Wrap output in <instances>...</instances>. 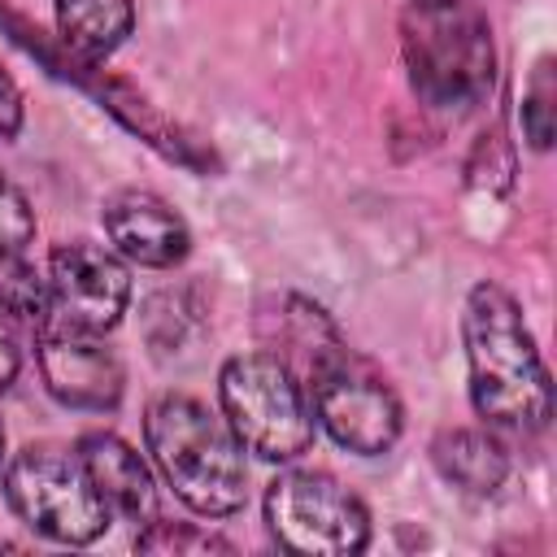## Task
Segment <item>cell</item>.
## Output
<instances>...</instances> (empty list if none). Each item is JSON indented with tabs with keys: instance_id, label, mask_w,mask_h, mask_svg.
Masks as SVG:
<instances>
[{
	"instance_id": "1",
	"label": "cell",
	"mask_w": 557,
	"mask_h": 557,
	"mask_svg": "<svg viewBox=\"0 0 557 557\" xmlns=\"http://www.w3.org/2000/svg\"><path fill=\"white\" fill-rule=\"evenodd\" d=\"M461 335L474 413L505 431H544L553 413V387L518 300L496 283L470 287Z\"/></svg>"
},
{
	"instance_id": "2",
	"label": "cell",
	"mask_w": 557,
	"mask_h": 557,
	"mask_svg": "<svg viewBox=\"0 0 557 557\" xmlns=\"http://www.w3.org/2000/svg\"><path fill=\"white\" fill-rule=\"evenodd\" d=\"M148 453L174 496L205 518H226L248 500L244 444L209 405L191 396H157L144 418Z\"/></svg>"
},
{
	"instance_id": "3",
	"label": "cell",
	"mask_w": 557,
	"mask_h": 557,
	"mask_svg": "<svg viewBox=\"0 0 557 557\" xmlns=\"http://www.w3.org/2000/svg\"><path fill=\"white\" fill-rule=\"evenodd\" d=\"M405 65L426 109H470L492 91L496 52L474 0H409Z\"/></svg>"
},
{
	"instance_id": "4",
	"label": "cell",
	"mask_w": 557,
	"mask_h": 557,
	"mask_svg": "<svg viewBox=\"0 0 557 557\" xmlns=\"http://www.w3.org/2000/svg\"><path fill=\"white\" fill-rule=\"evenodd\" d=\"M222 418L265 461H296L313 444V413L292 366L270 352H239L218 374Z\"/></svg>"
},
{
	"instance_id": "5",
	"label": "cell",
	"mask_w": 557,
	"mask_h": 557,
	"mask_svg": "<svg viewBox=\"0 0 557 557\" xmlns=\"http://www.w3.org/2000/svg\"><path fill=\"white\" fill-rule=\"evenodd\" d=\"M4 496L13 513L52 544H91L109 527V509L78 453L52 444H30L4 466Z\"/></svg>"
},
{
	"instance_id": "6",
	"label": "cell",
	"mask_w": 557,
	"mask_h": 557,
	"mask_svg": "<svg viewBox=\"0 0 557 557\" xmlns=\"http://www.w3.org/2000/svg\"><path fill=\"white\" fill-rule=\"evenodd\" d=\"M309 387H313V413L326 426V435L357 453L379 457L400 440V400L387 387V379L366 366L357 352H348L339 339L322 344L309 357Z\"/></svg>"
},
{
	"instance_id": "7",
	"label": "cell",
	"mask_w": 557,
	"mask_h": 557,
	"mask_svg": "<svg viewBox=\"0 0 557 557\" xmlns=\"http://www.w3.org/2000/svg\"><path fill=\"white\" fill-rule=\"evenodd\" d=\"M265 522L278 548L300 557H348L370 544V513L326 470H287L265 487Z\"/></svg>"
},
{
	"instance_id": "8",
	"label": "cell",
	"mask_w": 557,
	"mask_h": 557,
	"mask_svg": "<svg viewBox=\"0 0 557 557\" xmlns=\"http://www.w3.org/2000/svg\"><path fill=\"white\" fill-rule=\"evenodd\" d=\"M131 305L126 261L104 244H61L48 257V322L104 335L122 322Z\"/></svg>"
},
{
	"instance_id": "9",
	"label": "cell",
	"mask_w": 557,
	"mask_h": 557,
	"mask_svg": "<svg viewBox=\"0 0 557 557\" xmlns=\"http://www.w3.org/2000/svg\"><path fill=\"white\" fill-rule=\"evenodd\" d=\"M35 339H39V374L61 405L104 413L122 400L126 374L100 335L44 322V326H35Z\"/></svg>"
},
{
	"instance_id": "10",
	"label": "cell",
	"mask_w": 557,
	"mask_h": 557,
	"mask_svg": "<svg viewBox=\"0 0 557 557\" xmlns=\"http://www.w3.org/2000/svg\"><path fill=\"white\" fill-rule=\"evenodd\" d=\"M104 235L117 257L148 270H170L191 252V231L183 213L144 187H126L104 205Z\"/></svg>"
},
{
	"instance_id": "11",
	"label": "cell",
	"mask_w": 557,
	"mask_h": 557,
	"mask_svg": "<svg viewBox=\"0 0 557 557\" xmlns=\"http://www.w3.org/2000/svg\"><path fill=\"white\" fill-rule=\"evenodd\" d=\"M78 461L91 479V487L100 492L109 518H126V522H152L157 518V483L148 461L113 431H91L78 440Z\"/></svg>"
},
{
	"instance_id": "12",
	"label": "cell",
	"mask_w": 557,
	"mask_h": 557,
	"mask_svg": "<svg viewBox=\"0 0 557 557\" xmlns=\"http://www.w3.org/2000/svg\"><path fill=\"white\" fill-rule=\"evenodd\" d=\"M431 461L466 496H492L509 479V453H505V444L492 431H479V426L440 431L435 444H431Z\"/></svg>"
},
{
	"instance_id": "13",
	"label": "cell",
	"mask_w": 557,
	"mask_h": 557,
	"mask_svg": "<svg viewBox=\"0 0 557 557\" xmlns=\"http://www.w3.org/2000/svg\"><path fill=\"white\" fill-rule=\"evenodd\" d=\"M57 30L83 61H104L135 26L131 0H52Z\"/></svg>"
},
{
	"instance_id": "14",
	"label": "cell",
	"mask_w": 557,
	"mask_h": 557,
	"mask_svg": "<svg viewBox=\"0 0 557 557\" xmlns=\"http://www.w3.org/2000/svg\"><path fill=\"white\" fill-rule=\"evenodd\" d=\"M0 318L26 322L30 331L48 322V274H39L26 252H0Z\"/></svg>"
},
{
	"instance_id": "15",
	"label": "cell",
	"mask_w": 557,
	"mask_h": 557,
	"mask_svg": "<svg viewBox=\"0 0 557 557\" xmlns=\"http://www.w3.org/2000/svg\"><path fill=\"white\" fill-rule=\"evenodd\" d=\"M135 548L139 553H231V544L196 522H165V518H152L139 535H135Z\"/></svg>"
},
{
	"instance_id": "16",
	"label": "cell",
	"mask_w": 557,
	"mask_h": 557,
	"mask_svg": "<svg viewBox=\"0 0 557 557\" xmlns=\"http://www.w3.org/2000/svg\"><path fill=\"white\" fill-rule=\"evenodd\" d=\"M30 239H35V213L0 170V252H26Z\"/></svg>"
},
{
	"instance_id": "17",
	"label": "cell",
	"mask_w": 557,
	"mask_h": 557,
	"mask_svg": "<svg viewBox=\"0 0 557 557\" xmlns=\"http://www.w3.org/2000/svg\"><path fill=\"white\" fill-rule=\"evenodd\" d=\"M522 131L531 139V148H548L553 144V83H548V61L535 70L531 91L522 100Z\"/></svg>"
},
{
	"instance_id": "18",
	"label": "cell",
	"mask_w": 557,
	"mask_h": 557,
	"mask_svg": "<svg viewBox=\"0 0 557 557\" xmlns=\"http://www.w3.org/2000/svg\"><path fill=\"white\" fill-rule=\"evenodd\" d=\"M17 131H22V91L0 65V139H13Z\"/></svg>"
},
{
	"instance_id": "19",
	"label": "cell",
	"mask_w": 557,
	"mask_h": 557,
	"mask_svg": "<svg viewBox=\"0 0 557 557\" xmlns=\"http://www.w3.org/2000/svg\"><path fill=\"white\" fill-rule=\"evenodd\" d=\"M13 374H17V344H13L9 322L0 318V392L13 383Z\"/></svg>"
},
{
	"instance_id": "20",
	"label": "cell",
	"mask_w": 557,
	"mask_h": 557,
	"mask_svg": "<svg viewBox=\"0 0 557 557\" xmlns=\"http://www.w3.org/2000/svg\"><path fill=\"white\" fill-rule=\"evenodd\" d=\"M0 553H17V544L13 540H0Z\"/></svg>"
},
{
	"instance_id": "21",
	"label": "cell",
	"mask_w": 557,
	"mask_h": 557,
	"mask_svg": "<svg viewBox=\"0 0 557 557\" xmlns=\"http://www.w3.org/2000/svg\"><path fill=\"white\" fill-rule=\"evenodd\" d=\"M0 466H4V426H0Z\"/></svg>"
}]
</instances>
